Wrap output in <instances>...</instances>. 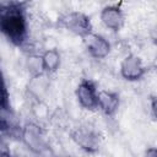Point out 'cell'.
Wrapping results in <instances>:
<instances>
[{"label":"cell","mask_w":157,"mask_h":157,"mask_svg":"<svg viewBox=\"0 0 157 157\" xmlns=\"http://www.w3.org/2000/svg\"><path fill=\"white\" fill-rule=\"evenodd\" d=\"M0 32L13 44L20 45L27 37V21L20 4L0 6Z\"/></svg>","instance_id":"cell-1"},{"label":"cell","mask_w":157,"mask_h":157,"mask_svg":"<svg viewBox=\"0 0 157 157\" xmlns=\"http://www.w3.org/2000/svg\"><path fill=\"white\" fill-rule=\"evenodd\" d=\"M77 98L80 104L87 109L98 108V92L90 80H83L77 87Z\"/></svg>","instance_id":"cell-2"},{"label":"cell","mask_w":157,"mask_h":157,"mask_svg":"<svg viewBox=\"0 0 157 157\" xmlns=\"http://www.w3.org/2000/svg\"><path fill=\"white\" fill-rule=\"evenodd\" d=\"M63 23L66 28H69L70 31L80 34L82 37H85L86 34H88L91 32L90 21L82 13H70L65 18H63Z\"/></svg>","instance_id":"cell-3"},{"label":"cell","mask_w":157,"mask_h":157,"mask_svg":"<svg viewBox=\"0 0 157 157\" xmlns=\"http://www.w3.org/2000/svg\"><path fill=\"white\" fill-rule=\"evenodd\" d=\"M86 45L90 50V53L96 58H103L109 52V43L98 34H92L91 32L86 34L85 37Z\"/></svg>","instance_id":"cell-4"},{"label":"cell","mask_w":157,"mask_h":157,"mask_svg":"<svg viewBox=\"0 0 157 157\" xmlns=\"http://www.w3.org/2000/svg\"><path fill=\"white\" fill-rule=\"evenodd\" d=\"M121 74L129 80H136L144 74L141 61L136 56H128L121 64Z\"/></svg>","instance_id":"cell-5"},{"label":"cell","mask_w":157,"mask_h":157,"mask_svg":"<svg viewBox=\"0 0 157 157\" xmlns=\"http://www.w3.org/2000/svg\"><path fill=\"white\" fill-rule=\"evenodd\" d=\"M98 107L103 109L105 113L110 114L118 107V96L110 92H98Z\"/></svg>","instance_id":"cell-6"},{"label":"cell","mask_w":157,"mask_h":157,"mask_svg":"<svg viewBox=\"0 0 157 157\" xmlns=\"http://www.w3.org/2000/svg\"><path fill=\"white\" fill-rule=\"evenodd\" d=\"M102 20L108 27H110L113 29H118L120 27L123 17H121V13H120L119 9H117V7H107L102 12Z\"/></svg>","instance_id":"cell-7"},{"label":"cell","mask_w":157,"mask_h":157,"mask_svg":"<svg viewBox=\"0 0 157 157\" xmlns=\"http://www.w3.org/2000/svg\"><path fill=\"white\" fill-rule=\"evenodd\" d=\"M9 108V92L6 88V83L0 70V110H6Z\"/></svg>","instance_id":"cell-8"},{"label":"cell","mask_w":157,"mask_h":157,"mask_svg":"<svg viewBox=\"0 0 157 157\" xmlns=\"http://www.w3.org/2000/svg\"><path fill=\"white\" fill-rule=\"evenodd\" d=\"M59 56L55 52H48L43 58V66L45 70H54L58 66Z\"/></svg>","instance_id":"cell-9"}]
</instances>
